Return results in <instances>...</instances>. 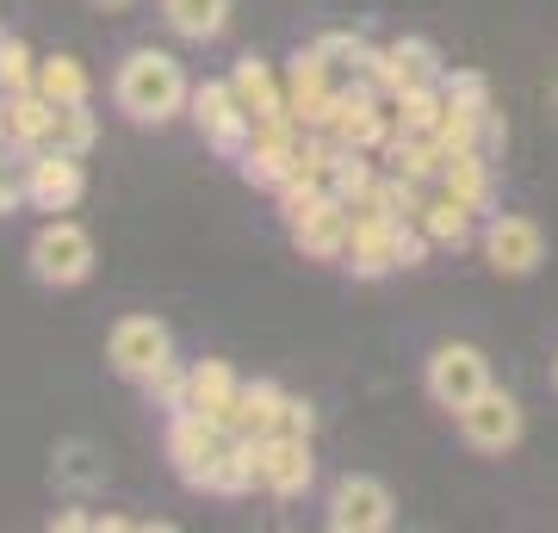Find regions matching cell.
I'll list each match as a JSON object with an SVG mask.
<instances>
[{
    "instance_id": "obj_1",
    "label": "cell",
    "mask_w": 558,
    "mask_h": 533,
    "mask_svg": "<svg viewBox=\"0 0 558 533\" xmlns=\"http://www.w3.org/2000/svg\"><path fill=\"white\" fill-rule=\"evenodd\" d=\"M112 99L131 124H168L193 106V81L168 50H131L112 75Z\"/></svg>"
},
{
    "instance_id": "obj_2",
    "label": "cell",
    "mask_w": 558,
    "mask_h": 533,
    "mask_svg": "<svg viewBox=\"0 0 558 533\" xmlns=\"http://www.w3.org/2000/svg\"><path fill=\"white\" fill-rule=\"evenodd\" d=\"M25 261H32V279H38V286L69 292V286H81V279L94 274V237H87L75 218H50L38 237H32Z\"/></svg>"
},
{
    "instance_id": "obj_3",
    "label": "cell",
    "mask_w": 558,
    "mask_h": 533,
    "mask_svg": "<svg viewBox=\"0 0 558 533\" xmlns=\"http://www.w3.org/2000/svg\"><path fill=\"white\" fill-rule=\"evenodd\" d=\"M106 360H112V373H119V378L149 385V378L174 360V336H168V323H161V316H119V323H112V336H106Z\"/></svg>"
},
{
    "instance_id": "obj_4",
    "label": "cell",
    "mask_w": 558,
    "mask_h": 533,
    "mask_svg": "<svg viewBox=\"0 0 558 533\" xmlns=\"http://www.w3.org/2000/svg\"><path fill=\"white\" fill-rule=\"evenodd\" d=\"M223 440H230V428H223L218 415H205V410L168 415V459H174L180 484L205 490V484H211V459L223 453Z\"/></svg>"
},
{
    "instance_id": "obj_5",
    "label": "cell",
    "mask_w": 558,
    "mask_h": 533,
    "mask_svg": "<svg viewBox=\"0 0 558 533\" xmlns=\"http://www.w3.org/2000/svg\"><path fill=\"white\" fill-rule=\"evenodd\" d=\"M422 385H428V397H435L440 410H465L472 397L490 385V360L472 348V341H440L435 354H428V373H422Z\"/></svg>"
},
{
    "instance_id": "obj_6",
    "label": "cell",
    "mask_w": 558,
    "mask_h": 533,
    "mask_svg": "<svg viewBox=\"0 0 558 533\" xmlns=\"http://www.w3.org/2000/svg\"><path fill=\"white\" fill-rule=\"evenodd\" d=\"M323 521H329L336 533H385L391 521H398V502H391V490H385L379 477L348 472V477H336Z\"/></svg>"
},
{
    "instance_id": "obj_7",
    "label": "cell",
    "mask_w": 558,
    "mask_h": 533,
    "mask_svg": "<svg viewBox=\"0 0 558 533\" xmlns=\"http://www.w3.org/2000/svg\"><path fill=\"white\" fill-rule=\"evenodd\" d=\"M484 261H490V274L502 279H527L546 261V230L534 218H521V211H497V218L484 223Z\"/></svg>"
},
{
    "instance_id": "obj_8",
    "label": "cell",
    "mask_w": 558,
    "mask_h": 533,
    "mask_svg": "<svg viewBox=\"0 0 558 533\" xmlns=\"http://www.w3.org/2000/svg\"><path fill=\"white\" fill-rule=\"evenodd\" d=\"M193 124H199L205 143L223 149V156H242L248 137H255V119H248V106L236 99L230 81H205V87H193Z\"/></svg>"
},
{
    "instance_id": "obj_9",
    "label": "cell",
    "mask_w": 558,
    "mask_h": 533,
    "mask_svg": "<svg viewBox=\"0 0 558 533\" xmlns=\"http://www.w3.org/2000/svg\"><path fill=\"white\" fill-rule=\"evenodd\" d=\"M459 435H465L472 453H509L521 440V403L509 391H497V385H484V391L459 410Z\"/></svg>"
},
{
    "instance_id": "obj_10",
    "label": "cell",
    "mask_w": 558,
    "mask_h": 533,
    "mask_svg": "<svg viewBox=\"0 0 558 533\" xmlns=\"http://www.w3.org/2000/svg\"><path fill=\"white\" fill-rule=\"evenodd\" d=\"M385 94H373L366 81H354V87H341L336 106H329V137L341 143V149H379L385 137H391V112L379 106Z\"/></svg>"
},
{
    "instance_id": "obj_11",
    "label": "cell",
    "mask_w": 558,
    "mask_h": 533,
    "mask_svg": "<svg viewBox=\"0 0 558 533\" xmlns=\"http://www.w3.org/2000/svg\"><path fill=\"white\" fill-rule=\"evenodd\" d=\"M440 75H447V69H440V50L428 38H391L360 81H366L373 94L398 99L403 87H416V81H440Z\"/></svg>"
},
{
    "instance_id": "obj_12",
    "label": "cell",
    "mask_w": 558,
    "mask_h": 533,
    "mask_svg": "<svg viewBox=\"0 0 558 533\" xmlns=\"http://www.w3.org/2000/svg\"><path fill=\"white\" fill-rule=\"evenodd\" d=\"M81 193H87L81 156H69V149H32V161H25V205H38V211H75Z\"/></svg>"
},
{
    "instance_id": "obj_13",
    "label": "cell",
    "mask_w": 558,
    "mask_h": 533,
    "mask_svg": "<svg viewBox=\"0 0 558 533\" xmlns=\"http://www.w3.org/2000/svg\"><path fill=\"white\" fill-rule=\"evenodd\" d=\"M329 69H336V62L323 57L317 44L292 57V75H286V106H292V119H299L304 131H323V124H329V106H336V94H341Z\"/></svg>"
},
{
    "instance_id": "obj_14",
    "label": "cell",
    "mask_w": 558,
    "mask_h": 533,
    "mask_svg": "<svg viewBox=\"0 0 558 533\" xmlns=\"http://www.w3.org/2000/svg\"><path fill=\"white\" fill-rule=\"evenodd\" d=\"M317 484V459H311V440L304 435H267L260 440V490L292 502Z\"/></svg>"
},
{
    "instance_id": "obj_15",
    "label": "cell",
    "mask_w": 558,
    "mask_h": 533,
    "mask_svg": "<svg viewBox=\"0 0 558 533\" xmlns=\"http://www.w3.org/2000/svg\"><path fill=\"white\" fill-rule=\"evenodd\" d=\"M398 230L403 218H354V237H348V255H341V267L354 279H385L398 274Z\"/></svg>"
},
{
    "instance_id": "obj_16",
    "label": "cell",
    "mask_w": 558,
    "mask_h": 533,
    "mask_svg": "<svg viewBox=\"0 0 558 533\" xmlns=\"http://www.w3.org/2000/svg\"><path fill=\"white\" fill-rule=\"evenodd\" d=\"M354 237V205L348 198H323L304 223H292V242L304 249V261H341Z\"/></svg>"
},
{
    "instance_id": "obj_17",
    "label": "cell",
    "mask_w": 558,
    "mask_h": 533,
    "mask_svg": "<svg viewBox=\"0 0 558 533\" xmlns=\"http://www.w3.org/2000/svg\"><path fill=\"white\" fill-rule=\"evenodd\" d=\"M279 422H286V391H279L274 378H255V385H242L236 403H230V415H223V428L230 435H279Z\"/></svg>"
},
{
    "instance_id": "obj_18",
    "label": "cell",
    "mask_w": 558,
    "mask_h": 533,
    "mask_svg": "<svg viewBox=\"0 0 558 533\" xmlns=\"http://www.w3.org/2000/svg\"><path fill=\"white\" fill-rule=\"evenodd\" d=\"M260 484V440L255 435H230L223 440V453L211 459V496H248Z\"/></svg>"
},
{
    "instance_id": "obj_19",
    "label": "cell",
    "mask_w": 558,
    "mask_h": 533,
    "mask_svg": "<svg viewBox=\"0 0 558 533\" xmlns=\"http://www.w3.org/2000/svg\"><path fill=\"white\" fill-rule=\"evenodd\" d=\"M242 378L230 373V360H199L193 373H186V410H205V415H230V403H236Z\"/></svg>"
},
{
    "instance_id": "obj_20",
    "label": "cell",
    "mask_w": 558,
    "mask_h": 533,
    "mask_svg": "<svg viewBox=\"0 0 558 533\" xmlns=\"http://www.w3.org/2000/svg\"><path fill=\"white\" fill-rule=\"evenodd\" d=\"M440 112H447L440 81H416V87H403V94L391 99V131H403V137H435Z\"/></svg>"
},
{
    "instance_id": "obj_21",
    "label": "cell",
    "mask_w": 558,
    "mask_h": 533,
    "mask_svg": "<svg viewBox=\"0 0 558 533\" xmlns=\"http://www.w3.org/2000/svg\"><path fill=\"white\" fill-rule=\"evenodd\" d=\"M230 87H236V99L248 106V119H274V112H292L286 106V87H279V75L267 69L260 57H242L236 75H230Z\"/></svg>"
},
{
    "instance_id": "obj_22",
    "label": "cell",
    "mask_w": 558,
    "mask_h": 533,
    "mask_svg": "<svg viewBox=\"0 0 558 533\" xmlns=\"http://www.w3.org/2000/svg\"><path fill=\"white\" fill-rule=\"evenodd\" d=\"M385 156H391V174L416 180V186L447 174V149H440L435 137H403V131H391V137H385Z\"/></svg>"
},
{
    "instance_id": "obj_23",
    "label": "cell",
    "mask_w": 558,
    "mask_h": 533,
    "mask_svg": "<svg viewBox=\"0 0 558 533\" xmlns=\"http://www.w3.org/2000/svg\"><path fill=\"white\" fill-rule=\"evenodd\" d=\"M50 119H57V106L32 87V94H7V143H20V149H44L50 143Z\"/></svg>"
},
{
    "instance_id": "obj_24",
    "label": "cell",
    "mask_w": 558,
    "mask_h": 533,
    "mask_svg": "<svg viewBox=\"0 0 558 533\" xmlns=\"http://www.w3.org/2000/svg\"><path fill=\"white\" fill-rule=\"evenodd\" d=\"M440 193L465 198L472 211H490V161H484V149H459V156H447Z\"/></svg>"
},
{
    "instance_id": "obj_25",
    "label": "cell",
    "mask_w": 558,
    "mask_h": 533,
    "mask_svg": "<svg viewBox=\"0 0 558 533\" xmlns=\"http://www.w3.org/2000/svg\"><path fill=\"white\" fill-rule=\"evenodd\" d=\"M161 13L186 44H211L230 25V0H161Z\"/></svg>"
},
{
    "instance_id": "obj_26",
    "label": "cell",
    "mask_w": 558,
    "mask_h": 533,
    "mask_svg": "<svg viewBox=\"0 0 558 533\" xmlns=\"http://www.w3.org/2000/svg\"><path fill=\"white\" fill-rule=\"evenodd\" d=\"M422 230H428L435 249H465V242H472V205L453 198V193H435L422 205Z\"/></svg>"
},
{
    "instance_id": "obj_27",
    "label": "cell",
    "mask_w": 558,
    "mask_h": 533,
    "mask_svg": "<svg viewBox=\"0 0 558 533\" xmlns=\"http://www.w3.org/2000/svg\"><path fill=\"white\" fill-rule=\"evenodd\" d=\"M38 94L50 106H81V99L94 94V81H87V69L75 57H50V62H38Z\"/></svg>"
},
{
    "instance_id": "obj_28",
    "label": "cell",
    "mask_w": 558,
    "mask_h": 533,
    "mask_svg": "<svg viewBox=\"0 0 558 533\" xmlns=\"http://www.w3.org/2000/svg\"><path fill=\"white\" fill-rule=\"evenodd\" d=\"M94 137H100V124H94L87 99H81V106H57V119H50V143H44V149H69V156H87V149H94Z\"/></svg>"
},
{
    "instance_id": "obj_29",
    "label": "cell",
    "mask_w": 558,
    "mask_h": 533,
    "mask_svg": "<svg viewBox=\"0 0 558 533\" xmlns=\"http://www.w3.org/2000/svg\"><path fill=\"white\" fill-rule=\"evenodd\" d=\"M38 87V57L20 38H0V94H32Z\"/></svg>"
},
{
    "instance_id": "obj_30",
    "label": "cell",
    "mask_w": 558,
    "mask_h": 533,
    "mask_svg": "<svg viewBox=\"0 0 558 533\" xmlns=\"http://www.w3.org/2000/svg\"><path fill=\"white\" fill-rule=\"evenodd\" d=\"M317 50H323L329 62H336V69H348L354 81L366 75V69H373V57H379V50H373L366 38H354V32H323V38H317Z\"/></svg>"
},
{
    "instance_id": "obj_31",
    "label": "cell",
    "mask_w": 558,
    "mask_h": 533,
    "mask_svg": "<svg viewBox=\"0 0 558 533\" xmlns=\"http://www.w3.org/2000/svg\"><path fill=\"white\" fill-rule=\"evenodd\" d=\"M440 94H447V106L490 112V81H484L478 69H453V75H440Z\"/></svg>"
},
{
    "instance_id": "obj_32",
    "label": "cell",
    "mask_w": 558,
    "mask_h": 533,
    "mask_svg": "<svg viewBox=\"0 0 558 533\" xmlns=\"http://www.w3.org/2000/svg\"><path fill=\"white\" fill-rule=\"evenodd\" d=\"M373 161H366V149H341V161H336V186H329V193L336 198H348V205H354L360 193H366V186H373Z\"/></svg>"
},
{
    "instance_id": "obj_33",
    "label": "cell",
    "mask_w": 558,
    "mask_h": 533,
    "mask_svg": "<svg viewBox=\"0 0 558 533\" xmlns=\"http://www.w3.org/2000/svg\"><path fill=\"white\" fill-rule=\"evenodd\" d=\"M186 373H193V366H180V360H168V366H161V373L149 378V385H143V391H149V403H161L168 415H174V410H186Z\"/></svg>"
},
{
    "instance_id": "obj_34",
    "label": "cell",
    "mask_w": 558,
    "mask_h": 533,
    "mask_svg": "<svg viewBox=\"0 0 558 533\" xmlns=\"http://www.w3.org/2000/svg\"><path fill=\"white\" fill-rule=\"evenodd\" d=\"M279 435H317V410L304 403V397H286V422H279Z\"/></svg>"
},
{
    "instance_id": "obj_35",
    "label": "cell",
    "mask_w": 558,
    "mask_h": 533,
    "mask_svg": "<svg viewBox=\"0 0 558 533\" xmlns=\"http://www.w3.org/2000/svg\"><path fill=\"white\" fill-rule=\"evenodd\" d=\"M20 205H25V174H13V168L0 161V218H7V211H20Z\"/></svg>"
},
{
    "instance_id": "obj_36",
    "label": "cell",
    "mask_w": 558,
    "mask_h": 533,
    "mask_svg": "<svg viewBox=\"0 0 558 533\" xmlns=\"http://www.w3.org/2000/svg\"><path fill=\"white\" fill-rule=\"evenodd\" d=\"M87 7H94V13H131L137 0H87Z\"/></svg>"
},
{
    "instance_id": "obj_37",
    "label": "cell",
    "mask_w": 558,
    "mask_h": 533,
    "mask_svg": "<svg viewBox=\"0 0 558 533\" xmlns=\"http://www.w3.org/2000/svg\"><path fill=\"white\" fill-rule=\"evenodd\" d=\"M0 143H7V94H0Z\"/></svg>"
},
{
    "instance_id": "obj_38",
    "label": "cell",
    "mask_w": 558,
    "mask_h": 533,
    "mask_svg": "<svg viewBox=\"0 0 558 533\" xmlns=\"http://www.w3.org/2000/svg\"><path fill=\"white\" fill-rule=\"evenodd\" d=\"M553 391H558V360H553Z\"/></svg>"
},
{
    "instance_id": "obj_39",
    "label": "cell",
    "mask_w": 558,
    "mask_h": 533,
    "mask_svg": "<svg viewBox=\"0 0 558 533\" xmlns=\"http://www.w3.org/2000/svg\"><path fill=\"white\" fill-rule=\"evenodd\" d=\"M0 38H7V32H0Z\"/></svg>"
}]
</instances>
